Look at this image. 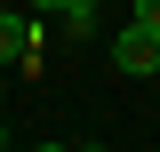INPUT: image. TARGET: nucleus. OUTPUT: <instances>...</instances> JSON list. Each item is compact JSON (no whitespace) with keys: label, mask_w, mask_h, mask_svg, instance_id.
I'll return each instance as SVG.
<instances>
[{"label":"nucleus","mask_w":160,"mask_h":152,"mask_svg":"<svg viewBox=\"0 0 160 152\" xmlns=\"http://www.w3.org/2000/svg\"><path fill=\"white\" fill-rule=\"evenodd\" d=\"M112 64H120L128 80H152V72H160V24H136V16H128V32L112 40Z\"/></svg>","instance_id":"obj_1"},{"label":"nucleus","mask_w":160,"mask_h":152,"mask_svg":"<svg viewBox=\"0 0 160 152\" xmlns=\"http://www.w3.org/2000/svg\"><path fill=\"white\" fill-rule=\"evenodd\" d=\"M64 32H72V40H88V32H96V0H80V8H64Z\"/></svg>","instance_id":"obj_2"},{"label":"nucleus","mask_w":160,"mask_h":152,"mask_svg":"<svg viewBox=\"0 0 160 152\" xmlns=\"http://www.w3.org/2000/svg\"><path fill=\"white\" fill-rule=\"evenodd\" d=\"M128 16H136V24H160V0H128Z\"/></svg>","instance_id":"obj_3"},{"label":"nucleus","mask_w":160,"mask_h":152,"mask_svg":"<svg viewBox=\"0 0 160 152\" xmlns=\"http://www.w3.org/2000/svg\"><path fill=\"white\" fill-rule=\"evenodd\" d=\"M32 8H48V16H64V8H80V0H32Z\"/></svg>","instance_id":"obj_4"},{"label":"nucleus","mask_w":160,"mask_h":152,"mask_svg":"<svg viewBox=\"0 0 160 152\" xmlns=\"http://www.w3.org/2000/svg\"><path fill=\"white\" fill-rule=\"evenodd\" d=\"M0 144H8V128H0Z\"/></svg>","instance_id":"obj_5"}]
</instances>
